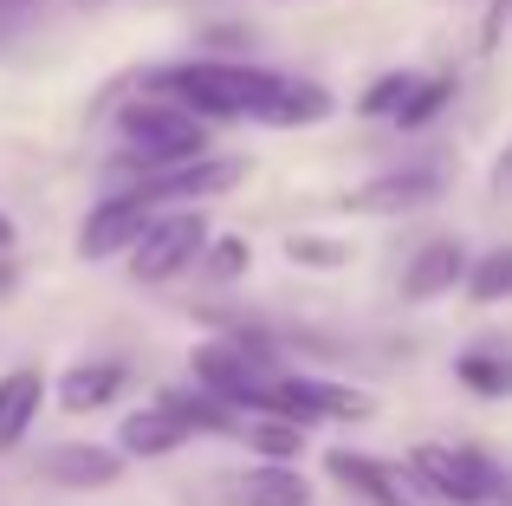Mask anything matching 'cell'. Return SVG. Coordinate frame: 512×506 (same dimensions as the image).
<instances>
[{"instance_id":"8fae6325","label":"cell","mask_w":512,"mask_h":506,"mask_svg":"<svg viewBox=\"0 0 512 506\" xmlns=\"http://www.w3.org/2000/svg\"><path fill=\"white\" fill-rule=\"evenodd\" d=\"M188 435L195 429H188L169 403H150V409H137V416H124L117 442H124V455H137V461H163V455H175V448L188 442Z\"/></svg>"},{"instance_id":"9a60e30c","label":"cell","mask_w":512,"mask_h":506,"mask_svg":"<svg viewBox=\"0 0 512 506\" xmlns=\"http://www.w3.org/2000/svg\"><path fill=\"white\" fill-rule=\"evenodd\" d=\"M467 299L474 305H500V299H512V247H493V253H480L474 266H467Z\"/></svg>"},{"instance_id":"3957f363","label":"cell","mask_w":512,"mask_h":506,"mask_svg":"<svg viewBox=\"0 0 512 506\" xmlns=\"http://www.w3.org/2000/svg\"><path fill=\"white\" fill-rule=\"evenodd\" d=\"M188 370H195L201 390H214L221 403H234V409H253V416H260V396H266V383H273V370H266V344H247V338L195 344Z\"/></svg>"},{"instance_id":"ffe728a7","label":"cell","mask_w":512,"mask_h":506,"mask_svg":"<svg viewBox=\"0 0 512 506\" xmlns=\"http://www.w3.org/2000/svg\"><path fill=\"white\" fill-rule=\"evenodd\" d=\"M292 260H312V266H338L344 260V247H325V241H286Z\"/></svg>"},{"instance_id":"4fadbf2b","label":"cell","mask_w":512,"mask_h":506,"mask_svg":"<svg viewBox=\"0 0 512 506\" xmlns=\"http://www.w3.org/2000/svg\"><path fill=\"white\" fill-rule=\"evenodd\" d=\"M39 396H46V377H39V370H7V377H0V455L33 429Z\"/></svg>"},{"instance_id":"6da1fadb","label":"cell","mask_w":512,"mask_h":506,"mask_svg":"<svg viewBox=\"0 0 512 506\" xmlns=\"http://www.w3.org/2000/svg\"><path fill=\"white\" fill-rule=\"evenodd\" d=\"M143 91L188 104L195 117H253V124H325L331 117V91L292 72H266V65H240V59H188V65H163L143 78Z\"/></svg>"},{"instance_id":"277c9868","label":"cell","mask_w":512,"mask_h":506,"mask_svg":"<svg viewBox=\"0 0 512 506\" xmlns=\"http://www.w3.org/2000/svg\"><path fill=\"white\" fill-rule=\"evenodd\" d=\"M415 474H422L428 487H435L448 506H500L512 487H506V474L493 468L480 448H441V442H428V448H415Z\"/></svg>"},{"instance_id":"d4e9b609","label":"cell","mask_w":512,"mask_h":506,"mask_svg":"<svg viewBox=\"0 0 512 506\" xmlns=\"http://www.w3.org/2000/svg\"><path fill=\"white\" fill-rule=\"evenodd\" d=\"M0 247H13V221L7 215H0Z\"/></svg>"},{"instance_id":"e0dca14e","label":"cell","mask_w":512,"mask_h":506,"mask_svg":"<svg viewBox=\"0 0 512 506\" xmlns=\"http://www.w3.org/2000/svg\"><path fill=\"white\" fill-rule=\"evenodd\" d=\"M247 448H253V455H260V461H299V422H286V416H260V422H253V429H247Z\"/></svg>"},{"instance_id":"9c48e42d","label":"cell","mask_w":512,"mask_h":506,"mask_svg":"<svg viewBox=\"0 0 512 506\" xmlns=\"http://www.w3.org/2000/svg\"><path fill=\"white\" fill-rule=\"evenodd\" d=\"M305 500H312V487L286 461H266V468H247V474L221 481V506H305Z\"/></svg>"},{"instance_id":"30bf717a","label":"cell","mask_w":512,"mask_h":506,"mask_svg":"<svg viewBox=\"0 0 512 506\" xmlns=\"http://www.w3.org/2000/svg\"><path fill=\"white\" fill-rule=\"evenodd\" d=\"M39 474H46L52 487H72V494H91V487H111L117 474H124V461H117L111 448L65 442V448H52V455H39Z\"/></svg>"},{"instance_id":"52a82bcc","label":"cell","mask_w":512,"mask_h":506,"mask_svg":"<svg viewBox=\"0 0 512 506\" xmlns=\"http://www.w3.org/2000/svg\"><path fill=\"white\" fill-rule=\"evenodd\" d=\"M150 215H163V208L150 202V195L130 182V189H117L111 202H98L85 215V228H78V253L85 260H111V253H130L137 247V234L150 228Z\"/></svg>"},{"instance_id":"8992f818","label":"cell","mask_w":512,"mask_h":506,"mask_svg":"<svg viewBox=\"0 0 512 506\" xmlns=\"http://www.w3.org/2000/svg\"><path fill=\"white\" fill-rule=\"evenodd\" d=\"M201 247H208V221H201L195 208H163V215H150V228L130 247V273H137L143 286H163V279H175Z\"/></svg>"},{"instance_id":"5bb4252c","label":"cell","mask_w":512,"mask_h":506,"mask_svg":"<svg viewBox=\"0 0 512 506\" xmlns=\"http://www.w3.org/2000/svg\"><path fill=\"white\" fill-rule=\"evenodd\" d=\"M117 390H124V364H72V370L59 377V403L72 409V416L104 409Z\"/></svg>"},{"instance_id":"cb8c5ba5","label":"cell","mask_w":512,"mask_h":506,"mask_svg":"<svg viewBox=\"0 0 512 506\" xmlns=\"http://www.w3.org/2000/svg\"><path fill=\"white\" fill-rule=\"evenodd\" d=\"M39 7V0H0V13H7V20H13V13H33Z\"/></svg>"},{"instance_id":"d6986e66","label":"cell","mask_w":512,"mask_h":506,"mask_svg":"<svg viewBox=\"0 0 512 506\" xmlns=\"http://www.w3.org/2000/svg\"><path fill=\"white\" fill-rule=\"evenodd\" d=\"M448 98H454V78H422V85H415V98L402 104L396 124H402V130H422L428 117H441V104H448Z\"/></svg>"},{"instance_id":"7402d4cb","label":"cell","mask_w":512,"mask_h":506,"mask_svg":"<svg viewBox=\"0 0 512 506\" xmlns=\"http://www.w3.org/2000/svg\"><path fill=\"white\" fill-rule=\"evenodd\" d=\"M512 20V0H493L487 7V33H480V46H500V26Z\"/></svg>"},{"instance_id":"2e32d148","label":"cell","mask_w":512,"mask_h":506,"mask_svg":"<svg viewBox=\"0 0 512 506\" xmlns=\"http://www.w3.org/2000/svg\"><path fill=\"white\" fill-rule=\"evenodd\" d=\"M454 370H461V383L474 396H512V357L506 351H467Z\"/></svg>"},{"instance_id":"7a4b0ae2","label":"cell","mask_w":512,"mask_h":506,"mask_svg":"<svg viewBox=\"0 0 512 506\" xmlns=\"http://www.w3.org/2000/svg\"><path fill=\"white\" fill-rule=\"evenodd\" d=\"M117 137H124V156H117V163L137 169V176H156V169L208 156V117H195L188 104L150 91V98H137V104L117 111Z\"/></svg>"},{"instance_id":"ba28073f","label":"cell","mask_w":512,"mask_h":506,"mask_svg":"<svg viewBox=\"0 0 512 506\" xmlns=\"http://www.w3.org/2000/svg\"><path fill=\"white\" fill-rule=\"evenodd\" d=\"M441 195V169H389V176L363 182V189L344 195L350 215H415V208H428Z\"/></svg>"},{"instance_id":"603a6c76","label":"cell","mask_w":512,"mask_h":506,"mask_svg":"<svg viewBox=\"0 0 512 506\" xmlns=\"http://www.w3.org/2000/svg\"><path fill=\"white\" fill-rule=\"evenodd\" d=\"M493 182H500V189H512V150L500 156V169H493Z\"/></svg>"},{"instance_id":"5b68a950","label":"cell","mask_w":512,"mask_h":506,"mask_svg":"<svg viewBox=\"0 0 512 506\" xmlns=\"http://www.w3.org/2000/svg\"><path fill=\"white\" fill-rule=\"evenodd\" d=\"M325 468H331V481H344L350 494H363L370 506H448L422 474H415V461H376V455L331 448Z\"/></svg>"},{"instance_id":"484cf974","label":"cell","mask_w":512,"mask_h":506,"mask_svg":"<svg viewBox=\"0 0 512 506\" xmlns=\"http://www.w3.org/2000/svg\"><path fill=\"white\" fill-rule=\"evenodd\" d=\"M78 7H98V0H78Z\"/></svg>"},{"instance_id":"44dd1931","label":"cell","mask_w":512,"mask_h":506,"mask_svg":"<svg viewBox=\"0 0 512 506\" xmlns=\"http://www.w3.org/2000/svg\"><path fill=\"white\" fill-rule=\"evenodd\" d=\"M240 266H247V247H240V241H221V247H214V273H240Z\"/></svg>"},{"instance_id":"7c38bea8","label":"cell","mask_w":512,"mask_h":506,"mask_svg":"<svg viewBox=\"0 0 512 506\" xmlns=\"http://www.w3.org/2000/svg\"><path fill=\"white\" fill-rule=\"evenodd\" d=\"M467 279V253L461 241H428L422 253L409 260V273H402V299H441V292H454Z\"/></svg>"},{"instance_id":"ac0fdd59","label":"cell","mask_w":512,"mask_h":506,"mask_svg":"<svg viewBox=\"0 0 512 506\" xmlns=\"http://www.w3.org/2000/svg\"><path fill=\"white\" fill-rule=\"evenodd\" d=\"M415 85H422V72H383L370 91L357 98V111L363 117H402V104L415 98Z\"/></svg>"}]
</instances>
